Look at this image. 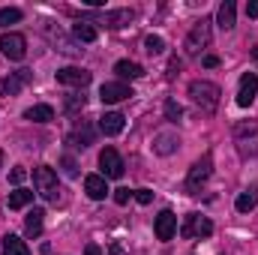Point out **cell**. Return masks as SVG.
Wrapping results in <instances>:
<instances>
[{"instance_id":"1","label":"cell","mask_w":258,"mask_h":255,"mask_svg":"<svg viewBox=\"0 0 258 255\" xmlns=\"http://www.w3.org/2000/svg\"><path fill=\"white\" fill-rule=\"evenodd\" d=\"M219 96H222L219 84H213L207 78H195L192 84H189V99H192L195 108H201L204 114H213L219 108Z\"/></svg>"},{"instance_id":"2","label":"cell","mask_w":258,"mask_h":255,"mask_svg":"<svg viewBox=\"0 0 258 255\" xmlns=\"http://www.w3.org/2000/svg\"><path fill=\"white\" fill-rule=\"evenodd\" d=\"M234 147L240 159H255L258 156V120H240L234 123Z\"/></svg>"},{"instance_id":"3","label":"cell","mask_w":258,"mask_h":255,"mask_svg":"<svg viewBox=\"0 0 258 255\" xmlns=\"http://www.w3.org/2000/svg\"><path fill=\"white\" fill-rule=\"evenodd\" d=\"M210 18H201V21H195L192 30H189V36H186V42H183V51H186V57H198L204 48H207V42H210Z\"/></svg>"},{"instance_id":"4","label":"cell","mask_w":258,"mask_h":255,"mask_svg":"<svg viewBox=\"0 0 258 255\" xmlns=\"http://www.w3.org/2000/svg\"><path fill=\"white\" fill-rule=\"evenodd\" d=\"M210 174H213V153H204L192 168H189V174H186V192L189 195H198L201 186L210 180Z\"/></svg>"},{"instance_id":"5","label":"cell","mask_w":258,"mask_h":255,"mask_svg":"<svg viewBox=\"0 0 258 255\" xmlns=\"http://www.w3.org/2000/svg\"><path fill=\"white\" fill-rule=\"evenodd\" d=\"M33 183H36V192H39L45 201H57V195H60V183H57L54 168L39 165V168L33 171Z\"/></svg>"},{"instance_id":"6","label":"cell","mask_w":258,"mask_h":255,"mask_svg":"<svg viewBox=\"0 0 258 255\" xmlns=\"http://www.w3.org/2000/svg\"><path fill=\"white\" fill-rule=\"evenodd\" d=\"M180 234H183L186 240H189V237H210V234H213V222H210L207 216H201V213H189V216L183 219Z\"/></svg>"},{"instance_id":"7","label":"cell","mask_w":258,"mask_h":255,"mask_svg":"<svg viewBox=\"0 0 258 255\" xmlns=\"http://www.w3.org/2000/svg\"><path fill=\"white\" fill-rule=\"evenodd\" d=\"M0 54L9 60H21L27 54V39L21 33H3L0 36Z\"/></svg>"},{"instance_id":"8","label":"cell","mask_w":258,"mask_h":255,"mask_svg":"<svg viewBox=\"0 0 258 255\" xmlns=\"http://www.w3.org/2000/svg\"><path fill=\"white\" fill-rule=\"evenodd\" d=\"M33 81V72L30 69H18V72H9L6 78H0V96H18L24 84Z\"/></svg>"},{"instance_id":"9","label":"cell","mask_w":258,"mask_h":255,"mask_svg":"<svg viewBox=\"0 0 258 255\" xmlns=\"http://www.w3.org/2000/svg\"><path fill=\"white\" fill-rule=\"evenodd\" d=\"M132 96V87L123 84V81H105L102 87H99V99L105 102V105H117V102H123Z\"/></svg>"},{"instance_id":"10","label":"cell","mask_w":258,"mask_h":255,"mask_svg":"<svg viewBox=\"0 0 258 255\" xmlns=\"http://www.w3.org/2000/svg\"><path fill=\"white\" fill-rule=\"evenodd\" d=\"M99 168H102V177H123V159H120V153L114 150V147H105L102 153H99Z\"/></svg>"},{"instance_id":"11","label":"cell","mask_w":258,"mask_h":255,"mask_svg":"<svg viewBox=\"0 0 258 255\" xmlns=\"http://www.w3.org/2000/svg\"><path fill=\"white\" fill-rule=\"evenodd\" d=\"M57 81L66 87H87L93 81V72H87L81 66H63V69H57Z\"/></svg>"},{"instance_id":"12","label":"cell","mask_w":258,"mask_h":255,"mask_svg":"<svg viewBox=\"0 0 258 255\" xmlns=\"http://www.w3.org/2000/svg\"><path fill=\"white\" fill-rule=\"evenodd\" d=\"M255 96H258V75L255 72H246L240 78V87H237V105L240 108H249L255 102Z\"/></svg>"},{"instance_id":"13","label":"cell","mask_w":258,"mask_h":255,"mask_svg":"<svg viewBox=\"0 0 258 255\" xmlns=\"http://www.w3.org/2000/svg\"><path fill=\"white\" fill-rule=\"evenodd\" d=\"M153 231H156L159 240H171L174 231H177V216H174L171 210H162V213L156 216V222H153Z\"/></svg>"},{"instance_id":"14","label":"cell","mask_w":258,"mask_h":255,"mask_svg":"<svg viewBox=\"0 0 258 255\" xmlns=\"http://www.w3.org/2000/svg\"><path fill=\"white\" fill-rule=\"evenodd\" d=\"M132 18H135V12H132V9H108V12H102V15H99V24H105V27L117 30V27L132 24Z\"/></svg>"},{"instance_id":"15","label":"cell","mask_w":258,"mask_h":255,"mask_svg":"<svg viewBox=\"0 0 258 255\" xmlns=\"http://www.w3.org/2000/svg\"><path fill=\"white\" fill-rule=\"evenodd\" d=\"M177 147H180L177 132H156V138H153V150H156L159 156H171Z\"/></svg>"},{"instance_id":"16","label":"cell","mask_w":258,"mask_h":255,"mask_svg":"<svg viewBox=\"0 0 258 255\" xmlns=\"http://www.w3.org/2000/svg\"><path fill=\"white\" fill-rule=\"evenodd\" d=\"M123 123H126V117L120 111H105L99 117V132L102 135H120L123 132Z\"/></svg>"},{"instance_id":"17","label":"cell","mask_w":258,"mask_h":255,"mask_svg":"<svg viewBox=\"0 0 258 255\" xmlns=\"http://www.w3.org/2000/svg\"><path fill=\"white\" fill-rule=\"evenodd\" d=\"M84 192H87V198L102 201V198L108 195V183H105V177H102V174H87V177H84Z\"/></svg>"},{"instance_id":"18","label":"cell","mask_w":258,"mask_h":255,"mask_svg":"<svg viewBox=\"0 0 258 255\" xmlns=\"http://www.w3.org/2000/svg\"><path fill=\"white\" fill-rule=\"evenodd\" d=\"M69 144L78 147V150H81V147H90V144H93V126H90L87 120H81V126H75V132L69 135Z\"/></svg>"},{"instance_id":"19","label":"cell","mask_w":258,"mask_h":255,"mask_svg":"<svg viewBox=\"0 0 258 255\" xmlns=\"http://www.w3.org/2000/svg\"><path fill=\"white\" fill-rule=\"evenodd\" d=\"M255 204H258V183H252L249 189H243L237 195V201H234L237 213H249V210H255Z\"/></svg>"},{"instance_id":"20","label":"cell","mask_w":258,"mask_h":255,"mask_svg":"<svg viewBox=\"0 0 258 255\" xmlns=\"http://www.w3.org/2000/svg\"><path fill=\"white\" fill-rule=\"evenodd\" d=\"M234 18H237V6H234V0H225L219 6V12H216V24L222 30H231L234 27Z\"/></svg>"},{"instance_id":"21","label":"cell","mask_w":258,"mask_h":255,"mask_svg":"<svg viewBox=\"0 0 258 255\" xmlns=\"http://www.w3.org/2000/svg\"><path fill=\"white\" fill-rule=\"evenodd\" d=\"M42 219H45V210H42V207H33V210L27 213V219H24L27 237H39V234H42Z\"/></svg>"},{"instance_id":"22","label":"cell","mask_w":258,"mask_h":255,"mask_svg":"<svg viewBox=\"0 0 258 255\" xmlns=\"http://www.w3.org/2000/svg\"><path fill=\"white\" fill-rule=\"evenodd\" d=\"M24 120H30V123H51L54 120V108L51 105H33V108L24 111Z\"/></svg>"},{"instance_id":"23","label":"cell","mask_w":258,"mask_h":255,"mask_svg":"<svg viewBox=\"0 0 258 255\" xmlns=\"http://www.w3.org/2000/svg\"><path fill=\"white\" fill-rule=\"evenodd\" d=\"M72 36H75L78 42H96L99 30H96L90 21H75V27H72Z\"/></svg>"},{"instance_id":"24","label":"cell","mask_w":258,"mask_h":255,"mask_svg":"<svg viewBox=\"0 0 258 255\" xmlns=\"http://www.w3.org/2000/svg\"><path fill=\"white\" fill-rule=\"evenodd\" d=\"M3 255H30V249L18 234H6L3 237Z\"/></svg>"},{"instance_id":"25","label":"cell","mask_w":258,"mask_h":255,"mask_svg":"<svg viewBox=\"0 0 258 255\" xmlns=\"http://www.w3.org/2000/svg\"><path fill=\"white\" fill-rule=\"evenodd\" d=\"M114 72H117L120 78H129V81L144 75V69H141L138 63H132V60H117V63H114Z\"/></svg>"},{"instance_id":"26","label":"cell","mask_w":258,"mask_h":255,"mask_svg":"<svg viewBox=\"0 0 258 255\" xmlns=\"http://www.w3.org/2000/svg\"><path fill=\"white\" fill-rule=\"evenodd\" d=\"M30 201H33V192H30V189L9 192V210H21V207H27Z\"/></svg>"},{"instance_id":"27","label":"cell","mask_w":258,"mask_h":255,"mask_svg":"<svg viewBox=\"0 0 258 255\" xmlns=\"http://www.w3.org/2000/svg\"><path fill=\"white\" fill-rule=\"evenodd\" d=\"M144 51H147L150 57H159V54L165 51V42H162V36H147V39H144Z\"/></svg>"},{"instance_id":"28","label":"cell","mask_w":258,"mask_h":255,"mask_svg":"<svg viewBox=\"0 0 258 255\" xmlns=\"http://www.w3.org/2000/svg\"><path fill=\"white\" fill-rule=\"evenodd\" d=\"M18 21H21V9H15V6H6V9H0V27L18 24Z\"/></svg>"},{"instance_id":"29","label":"cell","mask_w":258,"mask_h":255,"mask_svg":"<svg viewBox=\"0 0 258 255\" xmlns=\"http://www.w3.org/2000/svg\"><path fill=\"white\" fill-rule=\"evenodd\" d=\"M63 108H66V114H78V111L84 108V96H81V93H69L66 102H63Z\"/></svg>"},{"instance_id":"30","label":"cell","mask_w":258,"mask_h":255,"mask_svg":"<svg viewBox=\"0 0 258 255\" xmlns=\"http://www.w3.org/2000/svg\"><path fill=\"white\" fill-rule=\"evenodd\" d=\"M165 117H168L171 123H177V120L183 117V108H180L177 99H165Z\"/></svg>"},{"instance_id":"31","label":"cell","mask_w":258,"mask_h":255,"mask_svg":"<svg viewBox=\"0 0 258 255\" xmlns=\"http://www.w3.org/2000/svg\"><path fill=\"white\" fill-rule=\"evenodd\" d=\"M63 171L69 177H78V162H75L72 156H63Z\"/></svg>"},{"instance_id":"32","label":"cell","mask_w":258,"mask_h":255,"mask_svg":"<svg viewBox=\"0 0 258 255\" xmlns=\"http://www.w3.org/2000/svg\"><path fill=\"white\" fill-rule=\"evenodd\" d=\"M132 195H135V201H138V204H150V201H153V192H150V189H135Z\"/></svg>"},{"instance_id":"33","label":"cell","mask_w":258,"mask_h":255,"mask_svg":"<svg viewBox=\"0 0 258 255\" xmlns=\"http://www.w3.org/2000/svg\"><path fill=\"white\" fill-rule=\"evenodd\" d=\"M129 198H132V192L129 189H114V201H117V204H126Z\"/></svg>"},{"instance_id":"34","label":"cell","mask_w":258,"mask_h":255,"mask_svg":"<svg viewBox=\"0 0 258 255\" xmlns=\"http://www.w3.org/2000/svg\"><path fill=\"white\" fill-rule=\"evenodd\" d=\"M24 174H27L24 168H12V174H9V180H12V183H21V180H24Z\"/></svg>"},{"instance_id":"35","label":"cell","mask_w":258,"mask_h":255,"mask_svg":"<svg viewBox=\"0 0 258 255\" xmlns=\"http://www.w3.org/2000/svg\"><path fill=\"white\" fill-rule=\"evenodd\" d=\"M177 72H180V60H177V57H174V60H171V63H168V78H174V75H177Z\"/></svg>"},{"instance_id":"36","label":"cell","mask_w":258,"mask_h":255,"mask_svg":"<svg viewBox=\"0 0 258 255\" xmlns=\"http://www.w3.org/2000/svg\"><path fill=\"white\" fill-rule=\"evenodd\" d=\"M201 63L207 66V69H213V66H219V57H216V54H207V57H204Z\"/></svg>"},{"instance_id":"37","label":"cell","mask_w":258,"mask_h":255,"mask_svg":"<svg viewBox=\"0 0 258 255\" xmlns=\"http://www.w3.org/2000/svg\"><path fill=\"white\" fill-rule=\"evenodd\" d=\"M246 15H249V18H258V0L246 3Z\"/></svg>"},{"instance_id":"38","label":"cell","mask_w":258,"mask_h":255,"mask_svg":"<svg viewBox=\"0 0 258 255\" xmlns=\"http://www.w3.org/2000/svg\"><path fill=\"white\" fill-rule=\"evenodd\" d=\"M87 255H99V246H96V243H90V246H87Z\"/></svg>"},{"instance_id":"39","label":"cell","mask_w":258,"mask_h":255,"mask_svg":"<svg viewBox=\"0 0 258 255\" xmlns=\"http://www.w3.org/2000/svg\"><path fill=\"white\" fill-rule=\"evenodd\" d=\"M252 57H255V60H258V45H255V51H252Z\"/></svg>"},{"instance_id":"40","label":"cell","mask_w":258,"mask_h":255,"mask_svg":"<svg viewBox=\"0 0 258 255\" xmlns=\"http://www.w3.org/2000/svg\"><path fill=\"white\" fill-rule=\"evenodd\" d=\"M0 165H3V150H0Z\"/></svg>"}]
</instances>
